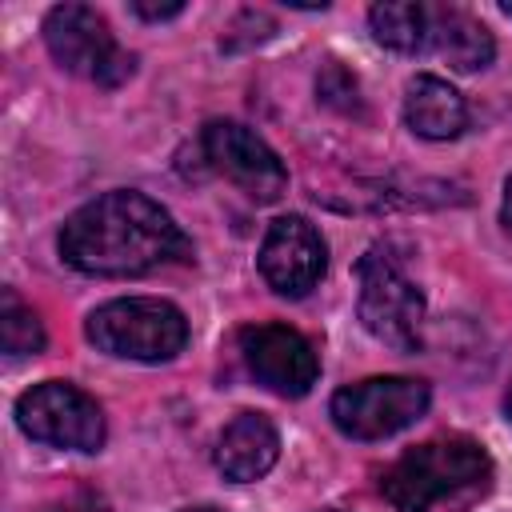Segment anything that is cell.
<instances>
[{"label": "cell", "instance_id": "obj_1", "mask_svg": "<svg viewBox=\"0 0 512 512\" xmlns=\"http://www.w3.org/2000/svg\"><path fill=\"white\" fill-rule=\"evenodd\" d=\"M184 252V232L144 192H104L60 228V256L88 276H144Z\"/></svg>", "mask_w": 512, "mask_h": 512}, {"label": "cell", "instance_id": "obj_2", "mask_svg": "<svg viewBox=\"0 0 512 512\" xmlns=\"http://www.w3.org/2000/svg\"><path fill=\"white\" fill-rule=\"evenodd\" d=\"M492 488V456L472 436H440L404 452L380 480L396 512H456Z\"/></svg>", "mask_w": 512, "mask_h": 512}, {"label": "cell", "instance_id": "obj_3", "mask_svg": "<svg viewBox=\"0 0 512 512\" xmlns=\"http://www.w3.org/2000/svg\"><path fill=\"white\" fill-rule=\"evenodd\" d=\"M356 276H360V300H356L360 324L380 344L396 352H416L424 328V292L404 272V260L388 244H376L360 256Z\"/></svg>", "mask_w": 512, "mask_h": 512}, {"label": "cell", "instance_id": "obj_4", "mask_svg": "<svg viewBox=\"0 0 512 512\" xmlns=\"http://www.w3.org/2000/svg\"><path fill=\"white\" fill-rule=\"evenodd\" d=\"M88 340L120 360H172L188 344V320L160 296L108 300L88 316Z\"/></svg>", "mask_w": 512, "mask_h": 512}, {"label": "cell", "instance_id": "obj_5", "mask_svg": "<svg viewBox=\"0 0 512 512\" xmlns=\"http://www.w3.org/2000/svg\"><path fill=\"white\" fill-rule=\"evenodd\" d=\"M44 44L60 68L100 88H116L132 76V56L108 32V20L88 4H56L44 16Z\"/></svg>", "mask_w": 512, "mask_h": 512}, {"label": "cell", "instance_id": "obj_6", "mask_svg": "<svg viewBox=\"0 0 512 512\" xmlns=\"http://www.w3.org/2000/svg\"><path fill=\"white\" fill-rule=\"evenodd\" d=\"M428 384L416 376H368L332 396V424L352 440H384L428 412Z\"/></svg>", "mask_w": 512, "mask_h": 512}, {"label": "cell", "instance_id": "obj_7", "mask_svg": "<svg viewBox=\"0 0 512 512\" xmlns=\"http://www.w3.org/2000/svg\"><path fill=\"white\" fill-rule=\"evenodd\" d=\"M16 424L32 440L56 444V448L96 452L104 444L100 404L88 392H80L76 384H64V380H44V384L28 388L16 400Z\"/></svg>", "mask_w": 512, "mask_h": 512}, {"label": "cell", "instance_id": "obj_8", "mask_svg": "<svg viewBox=\"0 0 512 512\" xmlns=\"http://www.w3.org/2000/svg\"><path fill=\"white\" fill-rule=\"evenodd\" d=\"M200 152L212 172L228 176L256 204H268L288 188V172H284L280 156L252 128H244L236 120H212L200 132Z\"/></svg>", "mask_w": 512, "mask_h": 512}, {"label": "cell", "instance_id": "obj_9", "mask_svg": "<svg viewBox=\"0 0 512 512\" xmlns=\"http://www.w3.org/2000/svg\"><path fill=\"white\" fill-rule=\"evenodd\" d=\"M240 356L248 372L276 396H304L320 376L316 348L288 324H252L240 332Z\"/></svg>", "mask_w": 512, "mask_h": 512}, {"label": "cell", "instance_id": "obj_10", "mask_svg": "<svg viewBox=\"0 0 512 512\" xmlns=\"http://www.w3.org/2000/svg\"><path fill=\"white\" fill-rule=\"evenodd\" d=\"M328 268V248L304 216H280L260 244V276L280 296H308Z\"/></svg>", "mask_w": 512, "mask_h": 512}, {"label": "cell", "instance_id": "obj_11", "mask_svg": "<svg viewBox=\"0 0 512 512\" xmlns=\"http://www.w3.org/2000/svg\"><path fill=\"white\" fill-rule=\"evenodd\" d=\"M276 456H280V436L272 420L260 412H240L216 440V468L236 484L260 480L276 464Z\"/></svg>", "mask_w": 512, "mask_h": 512}, {"label": "cell", "instance_id": "obj_12", "mask_svg": "<svg viewBox=\"0 0 512 512\" xmlns=\"http://www.w3.org/2000/svg\"><path fill=\"white\" fill-rule=\"evenodd\" d=\"M424 48H432L456 72L488 68L496 56L492 32L464 8H428V44Z\"/></svg>", "mask_w": 512, "mask_h": 512}, {"label": "cell", "instance_id": "obj_13", "mask_svg": "<svg viewBox=\"0 0 512 512\" xmlns=\"http://www.w3.org/2000/svg\"><path fill=\"white\" fill-rule=\"evenodd\" d=\"M404 120L424 140H452L468 124L464 96L440 76H416L404 96Z\"/></svg>", "mask_w": 512, "mask_h": 512}, {"label": "cell", "instance_id": "obj_14", "mask_svg": "<svg viewBox=\"0 0 512 512\" xmlns=\"http://www.w3.org/2000/svg\"><path fill=\"white\" fill-rule=\"evenodd\" d=\"M372 36L392 52H424L428 44V4L388 0L368 12Z\"/></svg>", "mask_w": 512, "mask_h": 512}, {"label": "cell", "instance_id": "obj_15", "mask_svg": "<svg viewBox=\"0 0 512 512\" xmlns=\"http://www.w3.org/2000/svg\"><path fill=\"white\" fill-rule=\"evenodd\" d=\"M0 340L8 356H36L44 348V324L40 316L20 304V296L12 288H4V304H0Z\"/></svg>", "mask_w": 512, "mask_h": 512}, {"label": "cell", "instance_id": "obj_16", "mask_svg": "<svg viewBox=\"0 0 512 512\" xmlns=\"http://www.w3.org/2000/svg\"><path fill=\"white\" fill-rule=\"evenodd\" d=\"M316 88H320L324 104H336V108H344V112H352V108H356V80H352L340 64H328V68H324V76L316 80Z\"/></svg>", "mask_w": 512, "mask_h": 512}, {"label": "cell", "instance_id": "obj_17", "mask_svg": "<svg viewBox=\"0 0 512 512\" xmlns=\"http://www.w3.org/2000/svg\"><path fill=\"white\" fill-rule=\"evenodd\" d=\"M132 12L144 16V20H168V16H180L184 4H180V0H172V4H148V0H136Z\"/></svg>", "mask_w": 512, "mask_h": 512}, {"label": "cell", "instance_id": "obj_18", "mask_svg": "<svg viewBox=\"0 0 512 512\" xmlns=\"http://www.w3.org/2000/svg\"><path fill=\"white\" fill-rule=\"evenodd\" d=\"M500 216H504V228L512 232V176H508V184H504V204H500Z\"/></svg>", "mask_w": 512, "mask_h": 512}, {"label": "cell", "instance_id": "obj_19", "mask_svg": "<svg viewBox=\"0 0 512 512\" xmlns=\"http://www.w3.org/2000/svg\"><path fill=\"white\" fill-rule=\"evenodd\" d=\"M44 512H84L76 500H64V504H52V508H44Z\"/></svg>", "mask_w": 512, "mask_h": 512}, {"label": "cell", "instance_id": "obj_20", "mask_svg": "<svg viewBox=\"0 0 512 512\" xmlns=\"http://www.w3.org/2000/svg\"><path fill=\"white\" fill-rule=\"evenodd\" d=\"M504 416H508V424H512V388L504 392Z\"/></svg>", "mask_w": 512, "mask_h": 512}, {"label": "cell", "instance_id": "obj_21", "mask_svg": "<svg viewBox=\"0 0 512 512\" xmlns=\"http://www.w3.org/2000/svg\"><path fill=\"white\" fill-rule=\"evenodd\" d=\"M184 512H220V508H212V504H204V508H184Z\"/></svg>", "mask_w": 512, "mask_h": 512}, {"label": "cell", "instance_id": "obj_22", "mask_svg": "<svg viewBox=\"0 0 512 512\" xmlns=\"http://www.w3.org/2000/svg\"><path fill=\"white\" fill-rule=\"evenodd\" d=\"M500 8H504V16H512V4H500Z\"/></svg>", "mask_w": 512, "mask_h": 512}, {"label": "cell", "instance_id": "obj_23", "mask_svg": "<svg viewBox=\"0 0 512 512\" xmlns=\"http://www.w3.org/2000/svg\"><path fill=\"white\" fill-rule=\"evenodd\" d=\"M324 512H340V508H324Z\"/></svg>", "mask_w": 512, "mask_h": 512}]
</instances>
